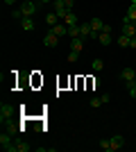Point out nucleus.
I'll use <instances>...</instances> for the list:
<instances>
[{"instance_id":"7","label":"nucleus","mask_w":136,"mask_h":152,"mask_svg":"<svg viewBox=\"0 0 136 152\" xmlns=\"http://www.w3.org/2000/svg\"><path fill=\"white\" fill-rule=\"evenodd\" d=\"M120 80H123V82H132V80H136V68H123V70H120Z\"/></svg>"},{"instance_id":"1","label":"nucleus","mask_w":136,"mask_h":152,"mask_svg":"<svg viewBox=\"0 0 136 152\" xmlns=\"http://www.w3.org/2000/svg\"><path fill=\"white\" fill-rule=\"evenodd\" d=\"M52 12H55L59 18L64 20V18H66V14L71 12V9L66 7V0H52Z\"/></svg>"},{"instance_id":"30","label":"nucleus","mask_w":136,"mask_h":152,"mask_svg":"<svg viewBox=\"0 0 136 152\" xmlns=\"http://www.w3.org/2000/svg\"><path fill=\"white\" fill-rule=\"evenodd\" d=\"M45 2H52V0H41V5H45Z\"/></svg>"},{"instance_id":"19","label":"nucleus","mask_w":136,"mask_h":152,"mask_svg":"<svg viewBox=\"0 0 136 152\" xmlns=\"http://www.w3.org/2000/svg\"><path fill=\"white\" fill-rule=\"evenodd\" d=\"M125 89L129 91L132 100H136V80H132V82H125Z\"/></svg>"},{"instance_id":"10","label":"nucleus","mask_w":136,"mask_h":152,"mask_svg":"<svg viewBox=\"0 0 136 152\" xmlns=\"http://www.w3.org/2000/svg\"><path fill=\"white\" fill-rule=\"evenodd\" d=\"M97 41H100V45H111L113 37H111V32H100V34H97Z\"/></svg>"},{"instance_id":"33","label":"nucleus","mask_w":136,"mask_h":152,"mask_svg":"<svg viewBox=\"0 0 136 152\" xmlns=\"http://www.w3.org/2000/svg\"><path fill=\"white\" fill-rule=\"evenodd\" d=\"M134 68H136V64H134Z\"/></svg>"},{"instance_id":"24","label":"nucleus","mask_w":136,"mask_h":152,"mask_svg":"<svg viewBox=\"0 0 136 152\" xmlns=\"http://www.w3.org/2000/svg\"><path fill=\"white\" fill-rule=\"evenodd\" d=\"M89 104H91L93 109H97L100 104H102V98H91V100H89Z\"/></svg>"},{"instance_id":"18","label":"nucleus","mask_w":136,"mask_h":152,"mask_svg":"<svg viewBox=\"0 0 136 152\" xmlns=\"http://www.w3.org/2000/svg\"><path fill=\"white\" fill-rule=\"evenodd\" d=\"M64 23H66V25H77V14L68 12V14H66V18H64Z\"/></svg>"},{"instance_id":"5","label":"nucleus","mask_w":136,"mask_h":152,"mask_svg":"<svg viewBox=\"0 0 136 152\" xmlns=\"http://www.w3.org/2000/svg\"><path fill=\"white\" fill-rule=\"evenodd\" d=\"M57 43H59V37L52 30H48V32H45V37H43V45H45V48H55Z\"/></svg>"},{"instance_id":"12","label":"nucleus","mask_w":136,"mask_h":152,"mask_svg":"<svg viewBox=\"0 0 136 152\" xmlns=\"http://www.w3.org/2000/svg\"><path fill=\"white\" fill-rule=\"evenodd\" d=\"M89 23H91V30L95 32V34H100V32H102V27H104V20H102V18H91Z\"/></svg>"},{"instance_id":"25","label":"nucleus","mask_w":136,"mask_h":152,"mask_svg":"<svg viewBox=\"0 0 136 152\" xmlns=\"http://www.w3.org/2000/svg\"><path fill=\"white\" fill-rule=\"evenodd\" d=\"M77 57H79V52H75V50L68 52V61H77Z\"/></svg>"},{"instance_id":"6","label":"nucleus","mask_w":136,"mask_h":152,"mask_svg":"<svg viewBox=\"0 0 136 152\" xmlns=\"http://www.w3.org/2000/svg\"><path fill=\"white\" fill-rule=\"evenodd\" d=\"M109 141H111V152H113V150H120V148L125 145V136H120V134H113Z\"/></svg>"},{"instance_id":"16","label":"nucleus","mask_w":136,"mask_h":152,"mask_svg":"<svg viewBox=\"0 0 136 152\" xmlns=\"http://www.w3.org/2000/svg\"><path fill=\"white\" fill-rule=\"evenodd\" d=\"M116 43L120 45V48H132V37H125V34H120V37L116 39Z\"/></svg>"},{"instance_id":"23","label":"nucleus","mask_w":136,"mask_h":152,"mask_svg":"<svg viewBox=\"0 0 136 152\" xmlns=\"http://www.w3.org/2000/svg\"><path fill=\"white\" fill-rule=\"evenodd\" d=\"M127 18H129L132 23H136V5H129V7H127Z\"/></svg>"},{"instance_id":"13","label":"nucleus","mask_w":136,"mask_h":152,"mask_svg":"<svg viewBox=\"0 0 136 152\" xmlns=\"http://www.w3.org/2000/svg\"><path fill=\"white\" fill-rule=\"evenodd\" d=\"M50 30L55 32L57 37H64V34H68V25H66V23H57V25H52Z\"/></svg>"},{"instance_id":"17","label":"nucleus","mask_w":136,"mask_h":152,"mask_svg":"<svg viewBox=\"0 0 136 152\" xmlns=\"http://www.w3.org/2000/svg\"><path fill=\"white\" fill-rule=\"evenodd\" d=\"M16 145H18V152H30L32 150V145H30L25 139H16Z\"/></svg>"},{"instance_id":"11","label":"nucleus","mask_w":136,"mask_h":152,"mask_svg":"<svg viewBox=\"0 0 136 152\" xmlns=\"http://www.w3.org/2000/svg\"><path fill=\"white\" fill-rule=\"evenodd\" d=\"M82 48H84V39H82V37H75V39H71V50H75V52H82Z\"/></svg>"},{"instance_id":"21","label":"nucleus","mask_w":136,"mask_h":152,"mask_svg":"<svg viewBox=\"0 0 136 152\" xmlns=\"http://www.w3.org/2000/svg\"><path fill=\"white\" fill-rule=\"evenodd\" d=\"M91 68L95 70V73H100V70L104 68V61L102 59H93V61H91Z\"/></svg>"},{"instance_id":"27","label":"nucleus","mask_w":136,"mask_h":152,"mask_svg":"<svg viewBox=\"0 0 136 152\" xmlns=\"http://www.w3.org/2000/svg\"><path fill=\"white\" fill-rule=\"evenodd\" d=\"M100 98H102V104H107V102L111 100V95H109V93H102V95H100Z\"/></svg>"},{"instance_id":"4","label":"nucleus","mask_w":136,"mask_h":152,"mask_svg":"<svg viewBox=\"0 0 136 152\" xmlns=\"http://www.w3.org/2000/svg\"><path fill=\"white\" fill-rule=\"evenodd\" d=\"M79 37L84 39V41H86V39H97V34L91 30V23H89V20H86V23H79Z\"/></svg>"},{"instance_id":"3","label":"nucleus","mask_w":136,"mask_h":152,"mask_svg":"<svg viewBox=\"0 0 136 152\" xmlns=\"http://www.w3.org/2000/svg\"><path fill=\"white\" fill-rule=\"evenodd\" d=\"M20 12H23V16H34V14L39 12V5H36L34 0H25V2L20 5Z\"/></svg>"},{"instance_id":"14","label":"nucleus","mask_w":136,"mask_h":152,"mask_svg":"<svg viewBox=\"0 0 136 152\" xmlns=\"http://www.w3.org/2000/svg\"><path fill=\"white\" fill-rule=\"evenodd\" d=\"M12 136H14L12 132H2V134H0V145H2V148L12 145V143H14V139H12Z\"/></svg>"},{"instance_id":"8","label":"nucleus","mask_w":136,"mask_h":152,"mask_svg":"<svg viewBox=\"0 0 136 152\" xmlns=\"http://www.w3.org/2000/svg\"><path fill=\"white\" fill-rule=\"evenodd\" d=\"M120 34H125V37H134V34H136V23H123V25H120Z\"/></svg>"},{"instance_id":"20","label":"nucleus","mask_w":136,"mask_h":152,"mask_svg":"<svg viewBox=\"0 0 136 152\" xmlns=\"http://www.w3.org/2000/svg\"><path fill=\"white\" fill-rule=\"evenodd\" d=\"M97 145H100V150L111 152V141H109V139H100V141H97Z\"/></svg>"},{"instance_id":"31","label":"nucleus","mask_w":136,"mask_h":152,"mask_svg":"<svg viewBox=\"0 0 136 152\" xmlns=\"http://www.w3.org/2000/svg\"><path fill=\"white\" fill-rule=\"evenodd\" d=\"M132 5H136V0H132Z\"/></svg>"},{"instance_id":"2","label":"nucleus","mask_w":136,"mask_h":152,"mask_svg":"<svg viewBox=\"0 0 136 152\" xmlns=\"http://www.w3.org/2000/svg\"><path fill=\"white\" fill-rule=\"evenodd\" d=\"M12 116H14V107L9 102H2V104H0V123H2V125H5V121L9 123Z\"/></svg>"},{"instance_id":"22","label":"nucleus","mask_w":136,"mask_h":152,"mask_svg":"<svg viewBox=\"0 0 136 152\" xmlns=\"http://www.w3.org/2000/svg\"><path fill=\"white\" fill-rule=\"evenodd\" d=\"M68 37H71V39L79 37V23H77V25H68Z\"/></svg>"},{"instance_id":"9","label":"nucleus","mask_w":136,"mask_h":152,"mask_svg":"<svg viewBox=\"0 0 136 152\" xmlns=\"http://www.w3.org/2000/svg\"><path fill=\"white\" fill-rule=\"evenodd\" d=\"M20 27H23V30H25V32H34V27H36V23H34V20L30 18V16H23V18H20Z\"/></svg>"},{"instance_id":"26","label":"nucleus","mask_w":136,"mask_h":152,"mask_svg":"<svg viewBox=\"0 0 136 152\" xmlns=\"http://www.w3.org/2000/svg\"><path fill=\"white\" fill-rule=\"evenodd\" d=\"M12 16H14V18H20V16H23V12H20V7H18V9H14V12H12Z\"/></svg>"},{"instance_id":"29","label":"nucleus","mask_w":136,"mask_h":152,"mask_svg":"<svg viewBox=\"0 0 136 152\" xmlns=\"http://www.w3.org/2000/svg\"><path fill=\"white\" fill-rule=\"evenodd\" d=\"M14 2H16V0H5V5H9V7H12Z\"/></svg>"},{"instance_id":"28","label":"nucleus","mask_w":136,"mask_h":152,"mask_svg":"<svg viewBox=\"0 0 136 152\" xmlns=\"http://www.w3.org/2000/svg\"><path fill=\"white\" fill-rule=\"evenodd\" d=\"M73 5H75V0H66V7H68L71 12H73Z\"/></svg>"},{"instance_id":"15","label":"nucleus","mask_w":136,"mask_h":152,"mask_svg":"<svg viewBox=\"0 0 136 152\" xmlns=\"http://www.w3.org/2000/svg\"><path fill=\"white\" fill-rule=\"evenodd\" d=\"M43 18H45V23H48V25H57V23H59V20H61V18H59V16H57V14H55V12H48V14H45V16H43Z\"/></svg>"},{"instance_id":"32","label":"nucleus","mask_w":136,"mask_h":152,"mask_svg":"<svg viewBox=\"0 0 136 152\" xmlns=\"http://www.w3.org/2000/svg\"><path fill=\"white\" fill-rule=\"evenodd\" d=\"M132 39H136V34H134V37H132Z\"/></svg>"}]
</instances>
